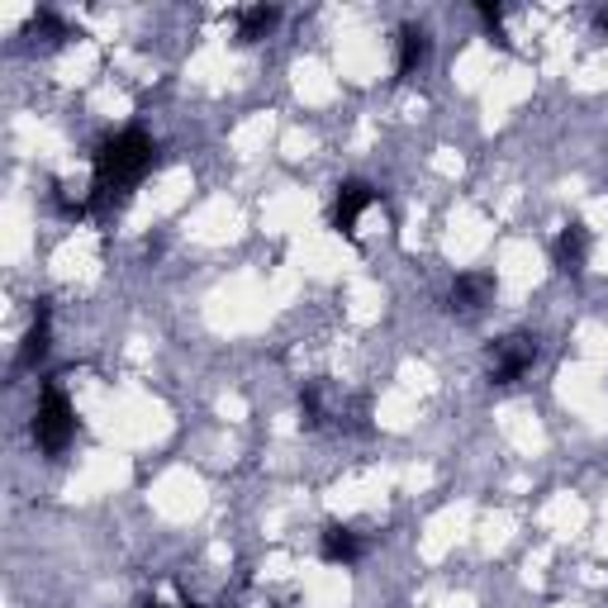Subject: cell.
Instances as JSON below:
<instances>
[{"mask_svg":"<svg viewBox=\"0 0 608 608\" xmlns=\"http://www.w3.org/2000/svg\"><path fill=\"white\" fill-rule=\"evenodd\" d=\"M153 138L143 129H124L115 138H105L95 148V181H91V200L86 210H105L109 200H119L124 190H134L153 167Z\"/></svg>","mask_w":608,"mask_h":608,"instance_id":"1","label":"cell"},{"mask_svg":"<svg viewBox=\"0 0 608 608\" xmlns=\"http://www.w3.org/2000/svg\"><path fill=\"white\" fill-rule=\"evenodd\" d=\"M72 438H76V409H72V399L62 395L57 386H43L39 409H34V442H39V452L62 457Z\"/></svg>","mask_w":608,"mask_h":608,"instance_id":"2","label":"cell"},{"mask_svg":"<svg viewBox=\"0 0 608 608\" xmlns=\"http://www.w3.org/2000/svg\"><path fill=\"white\" fill-rule=\"evenodd\" d=\"M542 357V347L533 333H509V338H500L490 347V380L494 386H518V380L533 371Z\"/></svg>","mask_w":608,"mask_h":608,"instance_id":"3","label":"cell"},{"mask_svg":"<svg viewBox=\"0 0 608 608\" xmlns=\"http://www.w3.org/2000/svg\"><path fill=\"white\" fill-rule=\"evenodd\" d=\"M376 200H380V190L371 181H343L338 186V200H333V229L347 233V238H357V223H361V214L371 210Z\"/></svg>","mask_w":608,"mask_h":608,"instance_id":"4","label":"cell"},{"mask_svg":"<svg viewBox=\"0 0 608 608\" xmlns=\"http://www.w3.org/2000/svg\"><path fill=\"white\" fill-rule=\"evenodd\" d=\"M490 300H494V276H490V271H467V276H457L452 291H447V310H452V314H480Z\"/></svg>","mask_w":608,"mask_h":608,"instance_id":"5","label":"cell"},{"mask_svg":"<svg viewBox=\"0 0 608 608\" xmlns=\"http://www.w3.org/2000/svg\"><path fill=\"white\" fill-rule=\"evenodd\" d=\"M552 262H556L562 276H580L585 262H589V229H585V223H566V229L556 233Z\"/></svg>","mask_w":608,"mask_h":608,"instance_id":"6","label":"cell"},{"mask_svg":"<svg viewBox=\"0 0 608 608\" xmlns=\"http://www.w3.org/2000/svg\"><path fill=\"white\" fill-rule=\"evenodd\" d=\"M318 556H324L328 566H357L366 556V542H361V533H352V527L328 523L324 537H318Z\"/></svg>","mask_w":608,"mask_h":608,"instance_id":"7","label":"cell"},{"mask_svg":"<svg viewBox=\"0 0 608 608\" xmlns=\"http://www.w3.org/2000/svg\"><path fill=\"white\" fill-rule=\"evenodd\" d=\"M428 57H433V39H428V29L423 24H405V29H399V62H395L399 82H409L413 72H423Z\"/></svg>","mask_w":608,"mask_h":608,"instance_id":"8","label":"cell"},{"mask_svg":"<svg viewBox=\"0 0 608 608\" xmlns=\"http://www.w3.org/2000/svg\"><path fill=\"white\" fill-rule=\"evenodd\" d=\"M48 304H39V314H34V324H29L24 333V343H20V357H14V371H34V366L48 357Z\"/></svg>","mask_w":608,"mask_h":608,"instance_id":"9","label":"cell"},{"mask_svg":"<svg viewBox=\"0 0 608 608\" xmlns=\"http://www.w3.org/2000/svg\"><path fill=\"white\" fill-rule=\"evenodd\" d=\"M276 24H281L276 6H248L243 14H238V43H262Z\"/></svg>","mask_w":608,"mask_h":608,"instance_id":"10","label":"cell"},{"mask_svg":"<svg viewBox=\"0 0 608 608\" xmlns=\"http://www.w3.org/2000/svg\"><path fill=\"white\" fill-rule=\"evenodd\" d=\"M29 34H34V39H43V43H62V39H72V29L62 24L53 10H39L34 20H29Z\"/></svg>","mask_w":608,"mask_h":608,"instance_id":"11","label":"cell"},{"mask_svg":"<svg viewBox=\"0 0 608 608\" xmlns=\"http://www.w3.org/2000/svg\"><path fill=\"white\" fill-rule=\"evenodd\" d=\"M300 413H304V423H310V428L324 423V405H318V390H304V395H300Z\"/></svg>","mask_w":608,"mask_h":608,"instance_id":"12","label":"cell"},{"mask_svg":"<svg viewBox=\"0 0 608 608\" xmlns=\"http://www.w3.org/2000/svg\"><path fill=\"white\" fill-rule=\"evenodd\" d=\"M480 20L490 24V34L504 43V29H500V20H504V6H490V0H480Z\"/></svg>","mask_w":608,"mask_h":608,"instance_id":"13","label":"cell"},{"mask_svg":"<svg viewBox=\"0 0 608 608\" xmlns=\"http://www.w3.org/2000/svg\"><path fill=\"white\" fill-rule=\"evenodd\" d=\"M604 34H608V14H604Z\"/></svg>","mask_w":608,"mask_h":608,"instance_id":"14","label":"cell"},{"mask_svg":"<svg viewBox=\"0 0 608 608\" xmlns=\"http://www.w3.org/2000/svg\"><path fill=\"white\" fill-rule=\"evenodd\" d=\"M186 608H200V604H186Z\"/></svg>","mask_w":608,"mask_h":608,"instance_id":"15","label":"cell"}]
</instances>
